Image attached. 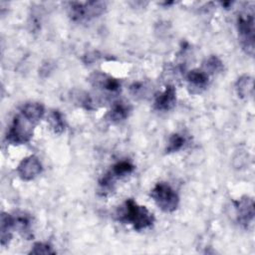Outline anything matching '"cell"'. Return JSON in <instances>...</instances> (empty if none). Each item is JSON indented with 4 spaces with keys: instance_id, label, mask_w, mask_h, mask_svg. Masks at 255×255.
<instances>
[{
    "instance_id": "cell-1",
    "label": "cell",
    "mask_w": 255,
    "mask_h": 255,
    "mask_svg": "<svg viewBox=\"0 0 255 255\" xmlns=\"http://www.w3.org/2000/svg\"><path fill=\"white\" fill-rule=\"evenodd\" d=\"M118 220L130 224L135 231H141L153 224L154 217L145 206L138 205L133 199L128 198L120 209Z\"/></svg>"
},
{
    "instance_id": "cell-2",
    "label": "cell",
    "mask_w": 255,
    "mask_h": 255,
    "mask_svg": "<svg viewBox=\"0 0 255 255\" xmlns=\"http://www.w3.org/2000/svg\"><path fill=\"white\" fill-rule=\"evenodd\" d=\"M36 124L25 118L21 113L17 115L7 131L6 140L12 144H24L30 141Z\"/></svg>"
},
{
    "instance_id": "cell-3",
    "label": "cell",
    "mask_w": 255,
    "mask_h": 255,
    "mask_svg": "<svg viewBox=\"0 0 255 255\" xmlns=\"http://www.w3.org/2000/svg\"><path fill=\"white\" fill-rule=\"evenodd\" d=\"M150 196L163 212H173L179 204V197L175 190L166 182L156 183L150 191Z\"/></svg>"
},
{
    "instance_id": "cell-4",
    "label": "cell",
    "mask_w": 255,
    "mask_h": 255,
    "mask_svg": "<svg viewBox=\"0 0 255 255\" xmlns=\"http://www.w3.org/2000/svg\"><path fill=\"white\" fill-rule=\"evenodd\" d=\"M237 30L242 49L246 54H254V17L252 13L240 14L237 18Z\"/></svg>"
},
{
    "instance_id": "cell-5",
    "label": "cell",
    "mask_w": 255,
    "mask_h": 255,
    "mask_svg": "<svg viewBox=\"0 0 255 255\" xmlns=\"http://www.w3.org/2000/svg\"><path fill=\"white\" fill-rule=\"evenodd\" d=\"M106 9V3L100 1L90 2H72L70 3V16L74 21L90 20L91 18L98 17Z\"/></svg>"
},
{
    "instance_id": "cell-6",
    "label": "cell",
    "mask_w": 255,
    "mask_h": 255,
    "mask_svg": "<svg viewBox=\"0 0 255 255\" xmlns=\"http://www.w3.org/2000/svg\"><path fill=\"white\" fill-rule=\"evenodd\" d=\"M235 209H236V215L238 223L248 229L250 225L253 224L254 221V200L252 197L249 196H242L240 199L233 201Z\"/></svg>"
},
{
    "instance_id": "cell-7",
    "label": "cell",
    "mask_w": 255,
    "mask_h": 255,
    "mask_svg": "<svg viewBox=\"0 0 255 255\" xmlns=\"http://www.w3.org/2000/svg\"><path fill=\"white\" fill-rule=\"evenodd\" d=\"M42 172V163L36 155L23 158L17 166L18 175L26 181L32 180Z\"/></svg>"
},
{
    "instance_id": "cell-8",
    "label": "cell",
    "mask_w": 255,
    "mask_h": 255,
    "mask_svg": "<svg viewBox=\"0 0 255 255\" xmlns=\"http://www.w3.org/2000/svg\"><path fill=\"white\" fill-rule=\"evenodd\" d=\"M176 103V91L174 86L167 85L165 90L156 96L153 107L156 111L166 112L171 110Z\"/></svg>"
},
{
    "instance_id": "cell-9",
    "label": "cell",
    "mask_w": 255,
    "mask_h": 255,
    "mask_svg": "<svg viewBox=\"0 0 255 255\" xmlns=\"http://www.w3.org/2000/svg\"><path fill=\"white\" fill-rule=\"evenodd\" d=\"M90 82L94 86L103 88V89L108 90L110 92H116L121 87V84L117 79H115L113 77H110V76H108L106 74H103V73L93 74L90 78Z\"/></svg>"
},
{
    "instance_id": "cell-10",
    "label": "cell",
    "mask_w": 255,
    "mask_h": 255,
    "mask_svg": "<svg viewBox=\"0 0 255 255\" xmlns=\"http://www.w3.org/2000/svg\"><path fill=\"white\" fill-rule=\"evenodd\" d=\"M186 80L189 84V87L192 90H196L195 93H200L204 90L208 84V75L199 69H194L188 72Z\"/></svg>"
},
{
    "instance_id": "cell-11",
    "label": "cell",
    "mask_w": 255,
    "mask_h": 255,
    "mask_svg": "<svg viewBox=\"0 0 255 255\" xmlns=\"http://www.w3.org/2000/svg\"><path fill=\"white\" fill-rule=\"evenodd\" d=\"M14 229L13 215L2 212L0 218V232H1V245L6 246L12 239V230Z\"/></svg>"
},
{
    "instance_id": "cell-12",
    "label": "cell",
    "mask_w": 255,
    "mask_h": 255,
    "mask_svg": "<svg viewBox=\"0 0 255 255\" xmlns=\"http://www.w3.org/2000/svg\"><path fill=\"white\" fill-rule=\"evenodd\" d=\"M44 113V106L40 103H27L21 109V114L36 125L41 121Z\"/></svg>"
},
{
    "instance_id": "cell-13",
    "label": "cell",
    "mask_w": 255,
    "mask_h": 255,
    "mask_svg": "<svg viewBox=\"0 0 255 255\" xmlns=\"http://www.w3.org/2000/svg\"><path fill=\"white\" fill-rule=\"evenodd\" d=\"M129 108L128 105L122 102L115 103L112 109L106 115V119L112 123H119L126 120L128 117Z\"/></svg>"
},
{
    "instance_id": "cell-14",
    "label": "cell",
    "mask_w": 255,
    "mask_h": 255,
    "mask_svg": "<svg viewBox=\"0 0 255 255\" xmlns=\"http://www.w3.org/2000/svg\"><path fill=\"white\" fill-rule=\"evenodd\" d=\"M235 90L239 98L246 100L253 96V78L247 75L240 77L236 84Z\"/></svg>"
},
{
    "instance_id": "cell-15",
    "label": "cell",
    "mask_w": 255,
    "mask_h": 255,
    "mask_svg": "<svg viewBox=\"0 0 255 255\" xmlns=\"http://www.w3.org/2000/svg\"><path fill=\"white\" fill-rule=\"evenodd\" d=\"M134 169V165L130 163L128 160H122L117 162L112 166V168L109 170V172L116 178H120L123 176H126L128 174H130Z\"/></svg>"
},
{
    "instance_id": "cell-16",
    "label": "cell",
    "mask_w": 255,
    "mask_h": 255,
    "mask_svg": "<svg viewBox=\"0 0 255 255\" xmlns=\"http://www.w3.org/2000/svg\"><path fill=\"white\" fill-rule=\"evenodd\" d=\"M49 123H50L51 128L57 134L62 133L66 128L65 119H64L62 113L58 110L51 111V113L49 115Z\"/></svg>"
},
{
    "instance_id": "cell-17",
    "label": "cell",
    "mask_w": 255,
    "mask_h": 255,
    "mask_svg": "<svg viewBox=\"0 0 255 255\" xmlns=\"http://www.w3.org/2000/svg\"><path fill=\"white\" fill-rule=\"evenodd\" d=\"M14 229H18L23 232L24 236L30 234V225H31V217L25 213L13 215Z\"/></svg>"
},
{
    "instance_id": "cell-18",
    "label": "cell",
    "mask_w": 255,
    "mask_h": 255,
    "mask_svg": "<svg viewBox=\"0 0 255 255\" xmlns=\"http://www.w3.org/2000/svg\"><path fill=\"white\" fill-rule=\"evenodd\" d=\"M223 70V63L221 62V60L212 55L210 56L208 59H206L203 62V71L209 75V74H215V73H219Z\"/></svg>"
},
{
    "instance_id": "cell-19",
    "label": "cell",
    "mask_w": 255,
    "mask_h": 255,
    "mask_svg": "<svg viewBox=\"0 0 255 255\" xmlns=\"http://www.w3.org/2000/svg\"><path fill=\"white\" fill-rule=\"evenodd\" d=\"M184 143H185V137L182 134L177 133V132L172 133L168 138V142H167L165 151H166V153L178 151L179 149H181L183 147Z\"/></svg>"
},
{
    "instance_id": "cell-20",
    "label": "cell",
    "mask_w": 255,
    "mask_h": 255,
    "mask_svg": "<svg viewBox=\"0 0 255 255\" xmlns=\"http://www.w3.org/2000/svg\"><path fill=\"white\" fill-rule=\"evenodd\" d=\"M56 252L53 250V247L48 244V243H44V242H36L31 250L29 251V254H36V255H40V254H44V255H48V254H55Z\"/></svg>"
}]
</instances>
